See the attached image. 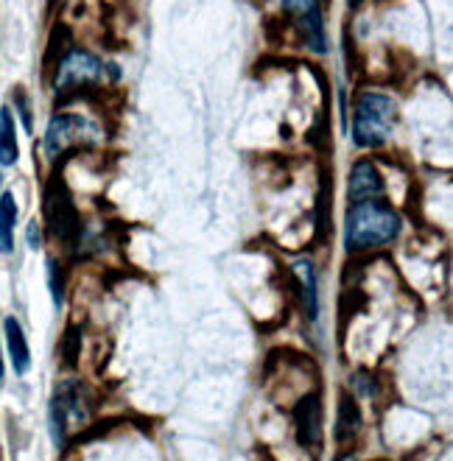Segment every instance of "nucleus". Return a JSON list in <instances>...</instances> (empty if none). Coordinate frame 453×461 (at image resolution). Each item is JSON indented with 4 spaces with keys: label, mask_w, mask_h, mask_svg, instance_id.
I'll return each instance as SVG.
<instances>
[{
    "label": "nucleus",
    "mask_w": 453,
    "mask_h": 461,
    "mask_svg": "<svg viewBox=\"0 0 453 461\" xmlns=\"http://www.w3.org/2000/svg\"><path fill=\"white\" fill-rule=\"evenodd\" d=\"M358 409L356 402L350 397H341V405H339V422H336V439L339 442H348V437H353V433L358 430Z\"/></svg>",
    "instance_id": "obj_12"
},
{
    "label": "nucleus",
    "mask_w": 453,
    "mask_h": 461,
    "mask_svg": "<svg viewBox=\"0 0 453 461\" xmlns=\"http://www.w3.org/2000/svg\"><path fill=\"white\" fill-rule=\"evenodd\" d=\"M76 330H70L68 333V339H65V361L68 364H76V349H78V344H76Z\"/></svg>",
    "instance_id": "obj_15"
},
{
    "label": "nucleus",
    "mask_w": 453,
    "mask_h": 461,
    "mask_svg": "<svg viewBox=\"0 0 453 461\" xmlns=\"http://www.w3.org/2000/svg\"><path fill=\"white\" fill-rule=\"evenodd\" d=\"M350 4H358V0H350Z\"/></svg>",
    "instance_id": "obj_17"
},
{
    "label": "nucleus",
    "mask_w": 453,
    "mask_h": 461,
    "mask_svg": "<svg viewBox=\"0 0 453 461\" xmlns=\"http://www.w3.org/2000/svg\"><path fill=\"white\" fill-rule=\"evenodd\" d=\"M294 420L303 447H316L322 442V402H319V394H305L297 402Z\"/></svg>",
    "instance_id": "obj_7"
},
{
    "label": "nucleus",
    "mask_w": 453,
    "mask_h": 461,
    "mask_svg": "<svg viewBox=\"0 0 453 461\" xmlns=\"http://www.w3.org/2000/svg\"><path fill=\"white\" fill-rule=\"evenodd\" d=\"M17 159H20V146H17L14 115L9 106H0V166L12 168Z\"/></svg>",
    "instance_id": "obj_10"
},
{
    "label": "nucleus",
    "mask_w": 453,
    "mask_h": 461,
    "mask_svg": "<svg viewBox=\"0 0 453 461\" xmlns=\"http://www.w3.org/2000/svg\"><path fill=\"white\" fill-rule=\"evenodd\" d=\"M29 247H32V249H40V247H42V238H40V227H37L34 221L29 224Z\"/></svg>",
    "instance_id": "obj_16"
},
{
    "label": "nucleus",
    "mask_w": 453,
    "mask_h": 461,
    "mask_svg": "<svg viewBox=\"0 0 453 461\" xmlns=\"http://www.w3.org/2000/svg\"><path fill=\"white\" fill-rule=\"evenodd\" d=\"M48 285H50V291H53V303H57V305H62V288H59V283H57V263H53V260H48Z\"/></svg>",
    "instance_id": "obj_14"
},
{
    "label": "nucleus",
    "mask_w": 453,
    "mask_h": 461,
    "mask_svg": "<svg viewBox=\"0 0 453 461\" xmlns=\"http://www.w3.org/2000/svg\"><path fill=\"white\" fill-rule=\"evenodd\" d=\"M384 196V176L372 162H358L350 176V199L353 204L378 202Z\"/></svg>",
    "instance_id": "obj_8"
},
{
    "label": "nucleus",
    "mask_w": 453,
    "mask_h": 461,
    "mask_svg": "<svg viewBox=\"0 0 453 461\" xmlns=\"http://www.w3.org/2000/svg\"><path fill=\"white\" fill-rule=\"evenodd\" d=\"M14 224H17V202L14 194H0V255L14 252Z\"/></svg>",
    "instance_id": "obj_11"
},
{
    "label": "nucleus",
    "mask_w": 453,
    "mask_h": 461,
    "mask_svg": "<svg viewBox=\"0 0 453 461\" xmlns=\"http://www.w3.org/2000/svg\"><path fill=\"white\" fill-rule=\"evenodd\" d=\"M397 230H401V219L397 212L378 204V202H361L348 215V249H372L389 243Z\"/></svg>",
    "instance_id": "obj_1"
},
{
    "label": "nucleus",
    "mask_w": 453,
    "mask_h": 461,
    "mask_svg": "<svg viewBox=\"0 0 453 461\" xmlns=\"http://www.w3.org/2000/svg\"><path fill=\"white\" fill-rule=\"evenodd\" d=\"M283 9L294 17L305 45L313 53H325V20L319 0H283Z\"/></svg>",
    "instance_id": "obj_5"
},
{
    "label": "nucleus",
    "mask_w": 453,
    "mask_h": 461,
    "mask_svg": "<svg viewBox=\"0 0 453 461\" xmlns=\"http://www.w3.org/2000/svg\"><path fill=\"white\" fill-rule=\"evenodd\" d=\"M104 65L93 57L87 50H70L68 57L59 62L57 70V93L59 95H76L87 87H93L95 81H101Z\"/></svg>",
    "instance_id": "obj_3"
},
{
    "label": "nucleus",
    "mask_w": 453,
    "mask_h": 461,
    "mask_svg": "<svg viewBox=\"0 0 453 461\" xmlns=\"http://www.w3.org/2000/svg\"><path fill=\"white\" fill-rule=\"evenodd\" d=\"M297 271L303 275V283H305V288H308V316L311 319H316V277H313V266L305 260V263H297Z\"/></svg>",
    "instance_id": "obj_13"
},
{
    "label": "nucleus",
    "mask_w": 453,
    "mask_h": 461,
    "mask_svg": "<svg viewBox=\"0 0 453 461\" xmlns=\"http://www.w3.org/2000/svg\"><path fill=\"white\" fill-rule=\"evenodd\" d=\"M95 134H98L95 126L82 115H57L48 123V131H45V154L53 159L73 143L95 140Z\"/></svg>",
    "instance_id": "obj_4"
},
{
    "label": "nucleus",
    "mask_w": 453,
    "mask_h": 461,
    "mask_svg": "<svg viewBox=\"0 0 453 461\" xmlns=\"http://www.w3.org/2000/svg\"><path fill=\"white\" fill-rule=\"evenodd\" d=\"M4 336H6V349H9L14 372L25 375L32 369V349H29V341H25V333H23L20 321L14 316H9L4 321Z\"/></svg>",
    "instance_id": "obj_9"
},
{
    "label": "nucleus",
    "mask_w": 453,
    "mask_h": 461,
    "mask_svg": "<svg viewBox=\"0 0 453 461\" xmlns=\"http://www.w3.org/2000/svg\"><path fill=\"white\" fill-rule=\"evenodd\" d=\"M45 219L48 227L57 238H70L78 227V215L73 210V202L65 191V185H50L45 196Z\"/></svg>",
    "instance_id": "obj_6"
},
{
    "label": "nucleus",
    "mask_w": 453,
    "mask_h": 461,
    "mask_svg": "<svg viewBox=\"0 0 453 461\" xmlns=\"http://www.w3.org/2000/svg\"><path fill=\"white\" fill-rule=\"evenodd\" d=\"M394 101L384 93H364L356 104L353 118V140L361 149H372L386 143L394 126Z\"/></svg>",
    "instance_id": "obj_2"
}]
</instances>
